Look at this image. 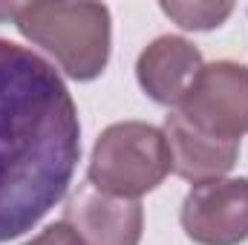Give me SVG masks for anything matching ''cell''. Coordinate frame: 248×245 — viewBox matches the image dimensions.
<instances>
[{
    "label": "cell",
    "mask_w": 248,
    "mask_h": 245,
    "mask_svg": "<svg viewBox=\"0 0 248 245\" xmlns=\"http://www.w3.org/2000/svg\"><path fill=\"white\" fill-rule=\"evenodd\" d=\"M168 147H170V170L187 182H208L222 179L240 156V141L217 138L187 122L185 116L170 113L162 127Z\"/></svg>",
    "instance_id": "ba28073f"
},
{
    "label": "cell",
    "mask_w": 248,
    "mask_h": 245,
    "mask_svg": "<svg viewBox=\"0 0 248 245\" xmlns=\"http://www.w3.org/2000/svg\"><path fill=\"white\" fill-rule=\"evenodd\" d=\"M15 12H17V3H9V6H0V20H3V17H15Z\"/></svg>",
    "instance_id": "8fae6325"
},
{
    "label": "cell",
    "mask_w": 248,
    "mask_h": 245,
    "mask_svg": "<svg viewBox=\"0 0 248 245\" xmlns=\"http://www.w3.org/2000/svg\"><path fill=\"white\" fill-rule=\"evenodd\" d=\"M176 113L217 138L240 141L248 133V66L234 61L205 63Z\"/></svg>",
    "instance_id": "277c9868"
},
{
    "label": "cell",
    "mask_w": 248,
    "mask_h": 245,
    "mask_svg": "<svg viewBox=\"0 0 248 245\" xmlns=\"http://www.w3.org/2000/svg\"><path fill=\"white\" fill-rule=\"evenodd\" d=\"M202 52L179 35H162L150 41L139 61H136V78L139 87L165 107H179V101L193 87L199 69H202Z\"/></svg>",
    "instance_id": "52a82bcc"
},
{
    "label": "cell",
    "mask_w": 248,
    "mask_h": 245,
    "mask_svg": "<svg viewBox=\"0 0 248 245\" xmlns=\"http://www.w3.org/2000/svg\"><path fill=\"white\" fill-rule=\"evenodd\" d=\"M78 107L58 69L0 38V243L32 231L72 184Z\"/></svg>",
    "instance_id": "6da1fadb"
},
{
    "label": "cell",
    "mask_w": 248,
    "mask_h": 245,
    "mask_svg": "<svg viewBox=\"0 0 248 245\" xmlns=\"http://www.w3.org/2000/svg\"><path fill=\"white\" fill-rule=\"evenodd\" d=\"M196 245H240L248 240V179H208L187 190L179 214Z\"/></svg>",
    "instance_id": "5b68a950"
},
{
    "label": "cell",
    "mask_w": 248,
    "mask_h": 245,
    "mask_svg": "<svg viewBox=\"0 0 248 245\" xmlns=\"http://www.w3.org/2000/svg\"><path fill=\"white\" fill-rule=\"evenodd\" d=\"M170 173V147L159 127L147 122H116L95 138L87 182L101 193L139 199L156 190Z\"/></svg>",
    "instance_id": "3957f363"
},
{
    "label": "cell",
    "mask_w": 248,
    "mask_h": 245,
    "mask_svg": "<svg viewBox=\"0 0 248 245\" xmlns=\"http://www.w3.org/2000/svg\"><path fill=\"white\" fill-rule=\"evenodd\" d=\"M23 245H84V243L78 240V234L66 222H55V225L44 228L38 237H32L29 243H23Z\"/></svg>",
    "instance_id": "30bf717a"
},
{
    "label": "cell",
    "mask_w": 248,
    "mask_h": 245,
    "mask_svg": "<svg viewBox=\"0 0 248 245\" xmlns=\"http://www.w3.org/2000/svg\"><path fill=\"white\" fill-rule=\"evenodd\" d=\"M84 245H139L144 231V211L139 199L101 193L81 184L63 208V219Z\"/></svg>",
    "instance_id": "8992f818"
},
{
    "label": "cell",
    "mask_w": 248,
    "mask_h": 245,
    "mask_svg": "<svg viewBox=\"0 0 248 245\" xmlns=\"http://www.w3.org/2000/svg\"><path fill=\"white\" fill-rule=\"evenodd\" d=\"M12 20L75 81L98 78L110 61V9L101 3H20Z\"/></svg>",
    "instance_id": "7a4b0ae2"
},
{
    "label": "cell",
    "mask_w": 248,
    "mask_h": 245,
    "mask_svg": "<svg viewBox=\"0 0 248 245\" xmlns=\"http://www.w3.org/2000/svg\"><path fill=\"white\" fill-rule=\"evenodd\" d=\"M162 12L170 20H176L182 29L205 32V29L222 26L225 17L234 12V6L231 3H162Z\"/></svg>",
    "instance_id": "9c48e42d"
}]
</instances>
